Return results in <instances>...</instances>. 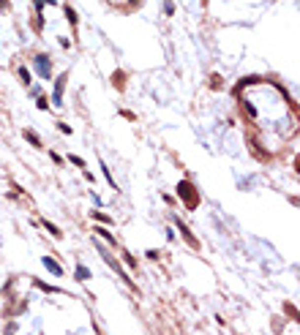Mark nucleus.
<instances>
[{
	"label": "nucleus",
	"instance_id": "f257e3e1",
	"mask_svg": "<svg viewBox=\"0 0 300 335\" xmlns=\"http://www.w3.org/2000/svg\"><path fill=\"white\" fill-rule=\"evenodd\" d=\"M35 68H38V74H41L44 79H49V77H52V68H49V60L44 58V55H38V58H35Z\"/></svg>",
	"mask_w": 300,
	"mask_h": 335
},
{
	"label": "nucleus",
	"instance_id": "f03ea898",
	"mask_svg": "<svg viewBox=\"0 0 300 335\" xmlns=\"http://www.w3.org/2000/svg\"><path fill=\"white\" fill-rule=\"evenodd\" d=\"M177 191H180V199H183V196L189 199V207L197 205V194H194V188H191L189 183H180V188H177Z\"/></svg>",
	"mask_w": 300,
	"mask_h": 335
},
{
	"label": "nucleus",
	"instance_id": "7ed1b4c3",
	"mask_svg": "<svg viewBox=\"0 0 300 335\" xmlns=\"http://www.w3.org/2000/svg\"><path fill=\"white\" fill-rule=\"evenodd\" d=\"M44 267H47V270H52L55 273V275H63V270H60V265H58V262H52V259H49V256H44Z\"/></svg>",
	"mask_w": 300,
	"mask_h": 335
},
{
	"label": "nucleus",
	"instance_id": "20e7f679",
	"mask_svg": "<svg viewBox=\"0 0 300 335\" xmlns=\"http://www.w3.org/2000/svg\"><path fill=\"white\" fill-rule=\"evenodd\" d=\"M77 275H79V281H88V278H90V273L85 270V267H79V270H77Z\"/></svg>",
	"mask_w": 300,
	"mask_h": 335
},
{
	"label": "nucleus",
	"instance_id": "39448f33",
	"mask_svg": "<svg viewBox=\"0 0 300 335\" xmlns=\"http://www.w3.org/2000/svg\"><path fill=\"white\" fill-rule=\"evenodd\" d=\"M96 235H101V237H104V240L115 243V237H112V235H109V232H106V229H99V232H96Z\"/></svg>",
	"mask_w": 300,
	"mask_h": 335
},
{
	"label": "nucleus",
	"instance_id": "423d86ee",
	"mask_svg": "<svg viewBox=\"0 0 300 335\" xmlns=\"http://www.w3.org/2000/svg\"><path fill=\"white\" fill-rule=\"evenodd\" d=\"M19 77H22V79H25V82H28V85H30V74H28V68H19Z\"/></svg>",
	"mask_w": 300,
	"mask_h": 335
},
{
	"label": "nucleus",
	"instance_id": "0eeeda50",
	"mask_svg": "<svg viewBox=\"0 0 300 335\" xmlns=\"http://www.w3.org/2000/svg\"><path fill=\"white\" fill-rule=\"evenodd\" d=\"M25 136H28V139L33 142V145H41V142H38V136H35V134H30V131H28V134H25Z\"/></svg>",
	"mask_w": 300,
	"mask_h": 335
}]
</instances>
